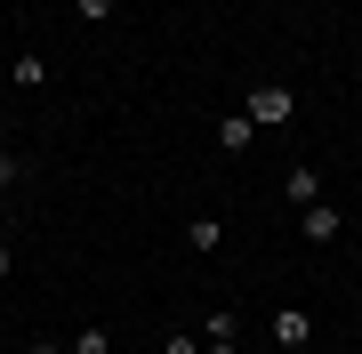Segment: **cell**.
I'll use <instances>...</instances> for the list:
<instances>
[{"instance_id": "1", "label": "cell", "mask_w": 362, "mask_h": 354, "mask_svg": "<svg viewBox=\"0 0 362 354\" xmlns=\"http://www.w3.org/2000/svg\"><path fill=\"white\" fill-rule=\"evenodd\" d=\"M242 113L258 121V137H266V129H290V121H298V89H290V81H250Z\"/></svg>"}, {"instance_id": "2", "label": "cell", "mask_w": 362, "mask_h": 354, "mask_svg": "<svg viewBox=\"0 0 362 354\" xmlns=\"http://www.w3.org/2000/svg\"><path fill=\"white\" fill-rule=\"evenodd\" d=\"M266 338L282 346V354H306V346H314V314H306V306H274Z\"/></svg>"}, {"instance_id": "3", "label": "cell", "mask_w": 362, "mask_h": 354, "mask_svg": "<svg viewBox=\"0 0 362 354\" xmlns=\"http://www.w3.org/2000/svg\"><path fill=\"white\" fill-rule=\"evenodd\" d=\"M282 201H290V210H314V201H322V170L290 161V170H282Z\"/></svg>"}, {"instance_id": "4", "label": "cell", "mask_w": 362, "mask_h": 354, "mask_svg": "<svg viewBox=\"0 0 362 354\" xmlns=\"http://www.w3.org/2000/svg\"><path fill=\"white\" fill-rule=\"evenodd\" d=\"M298 234L306 242H338L346 234V210H338V201H314V210H298Z\"/></svg>"}, {"instance_id": "5", "label": "cell", "mask_w": 362, "mask_h": 354, "mask_svg": "<svg viewBox=\"0 0 362 354\" xmlns=\"http://www.w3.org/2000/svg\"><path fill=\"white\" fill-rule=\"evenodd\" d=\"M250 145H258V121H250L242 105H233V113H218V153H233V161H242Z\"/></svg>"}, {"instance_id": "6", "label": "cell", "mask_w": 362, "mask_h": 354, "mask_svg": "<svg viewBox=\"0 0 362 354\" xmlns=\"http://www.w3.org/2000/svg\"><path fill=\"white\" fill-rule=\"evenodd\" d=\"M185 249H194V258H218V249H226V218H218V210L185 218Z\"/></svg>"}, {"instance_id": "7", "label": "cell", "mask_w": 362, "mask_h": 354, "mask_svg": "<svg viewBox=\"0 0 362 354\" xmlns=\"http://www.w3.org/2000/svg\"><path fill=\"white\" fill-rule=\"evenodd\" d=\"M8 81H16V89H49V57H40V49H25V57H8Z\"/></svg>"}, {"instance_id": "8", "label": "cell", "mask_w": 362, "mask_h": 354, "mask_svg": "<svg viewBox=\"0 0 362 354\" xmlns=\"http://www.w3.org/2000/svg\"><path fill=\"white\" fill-rule=\"evenodd\" d=\"M65 354H113V330H105V322H81L73 338H65Z\"/></svg>"}, {"instance_id": "9", "label": "cell", "mask_w": 362, "mask_h": 354, "mask_svg": "<svg viewBox=\"0 0 362 354\" xmlns=\"http://www.w3.org/2000/svg\"><path fill=\"white\" fill-rule=\"evenodd\" d=\"M202 338H233V306H209V314H202Z\"/></svg>"}, {"instance_id": "10", "label": "cell", "mask_w": 362, "mask_h": 354, "mask_svg": "<svg viewBox=\"0 0 362 354\" xmlns=\"http://www.w3.org/2000/svg\"><path fill=\"white\" fill-rule=\"evenodd\" d=\"M113 8H121V0H73V16H81V25H105Z\"/></svg>"}, {"instance_id": "11", "label": "cell", "mask_w": 362, "mask_h": 354, "mask_svg": "<svg viewBox=\"0 0 362 354\" xmlns=\"http://www.w3.org/2000/svg\"><path fill=\"white\" fill-rule=\"evenodd\" d=\"M169 354H202V330H169Z\"/></svg>"}, {"instance_id": "12", "label": "cell", "mask_w": 362, "mask_h": 354, "mask_svg": "<svg viewBox=\"0 0 362 354\" xmlns=\"http://www.w3.org/2000/svg\"><path fill=\"white\" fill-rule=\"evenodd\" d=\"M8 274H16V249H8V242H0V282H8Z\"/></svg>"}, {"instance_id": "13", "label": "cell", "mask_w": 362, "mask_h": 354, "mask_svg": "<svg viewBox=\"0 0 362 354\" xmlns=\"http://www.w3.org/2000/svg\"><path fill=\"white\" fill-rule=\"evenodd\" d=\"M0 185H16V153H0Z\"/></svg>"}, {"instance_id": "14", "label": "cell", "mask_w": 362, "mask_h": 354, "mask_svg": "<svg viewBox=\"0 0 362 354\" xmlns=\"http://www.w3.org/2000/svg\"><path fill=\"white\" fill-rule=\"evenodd\" d=\"M202 354H233V338H202Z\"/></svg>"}, {"instance_id": "15", "label": "cell", "mask_w": 362, "mask_h": 354, "mask_svg": "<svg viewBox=\"0 0 362 354\" xmlns=\"http://www.w3.org/2000/svg\"><path fill=\"white\" fill-rule=\"evenodd\" d=\"M33 354H65V346H57V338H33Z\"/></svg>"}, {"instance_id": "16", "label": "cell", "mask_w": 362, "mask_h": 354, "mask_svg": "<svg viewBox=\"0 0 362 354\" xmlns=\"http://www.w3.org/2000/svg\"><path fill=\"white\" fill-rule=\"evenodd\" d=\"M346 8H362V0H346Z\"/></svg>"}]
</instances>
